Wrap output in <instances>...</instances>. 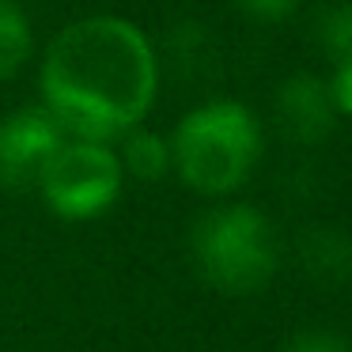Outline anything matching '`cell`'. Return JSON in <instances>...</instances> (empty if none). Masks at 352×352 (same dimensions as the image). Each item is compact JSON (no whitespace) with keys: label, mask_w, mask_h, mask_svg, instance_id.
<instances>
[{"label":"cell","mask_w":352,"mask_h":352,"mask_svg":"<svg viewBox=\"0 0 352 352\" xmlns=\"http://www.w3.org/2000/svg\"><path fill=\"white\" fill-rule=\"evenodd\" d=\"M42 107L65 137L122 140L160 95V57L148 34L122 16H84L61 27L42 54Z\"/></svg>","instance_id":"obj_1"},{"label":"cell","mask_w":352,"mask_h":352,"mask_svg":"<svg viewBox=\"0 0 352 352\" xmlns=\"http://www.w3.org/2000/svg\"><path fill=\"white\" fill-rule=\"evenodd\" d=\"M170 170L205 197H228L250 182L261 160V122L239 99H208L170 133Z\"/></svg>","instance_id":"obj_2"},{"label":"cell","mask_w":352,"mask_h":352,"mask_svg":"<svg viewBox=\"0 0 352 352\" xmlns=\"http://www.w3.org/2000/svg\"><path fill=\"white\" fill-rule=\"evenodd\" d=\"M190 254L201 280L223 296H254L280 265L273 223L246 201L208 208L190 231Z\"/></svg>","instance_id":"obj_3"},{"label":"cell","mask_w":352,"mask_h":352,"mask_svg":"<svg viewBox=\"0 0 352 352\" xmlns=\"http://www.w3.org/2000/svg\"><path fill=\"white\" fill-rule=\"evenodd\" d=\"M125 186L122 160L110 144L99 140L65 137V144L54 152L38 178V190L46 197L50 212L69 223L99 220L118 205Z\"/></svg>","instance_id":"obj_4"},{"label":"cell","mask_w":352,"mask_h":352,"mask_svg":"<svg viewBox=\"0 0 352 352\" xmlns=\"http://www.w3.org/2000/svg\"><path fill=\"white\" fill-rule=\"evenodd\" d=\"M65 144V129L46 107H23L0 118V190L38 186L46 163Z\"/></svg>","instance_id":"obj_5"},{"label":"cell","mask_w":352,"mask_h":352,"mask_svg":"<svg viewBox=\"0 0 352 352\" xmlns=\"http://www.w3.org/2000/svg\"><path fill=\"white\" fill-rule=\"evenodd\" d=\"M276 125L292 144H326L337 129V107L329 99L326 76L314 72H292L280 87H276Z\"/></svg>","instance_id":"obj_6"},{"label":"cell","mask_w":352,"mask_h":352,"mask_svg":"<svg viewBox=\"0 0 352 352\" xmlns=\"http://www.w3.org/2000/svg\"><path fill=\"white\" fill-rule=\"evenodd\" d=\"M296 261L307 280L318 288H349L352 284V235L329 223H314L299 235Z\"/></svg>","instance_id":"obj_7"},{"label":"cell","mask_w":352,"mask_h":352,"mask_svg":"<svg viewBox=\"0 0 352 352\" xmlns=\"http://www.w3.org/2000/svg\"><path fill=\"white\" fill-rule=\"evenodd\" d=\"M118 160H122L125 175H133L137 182H160V178L170 175V140L137 125L122 137Z\"/></svg>","instance_id":"obj_8"},{"label":"cell","mask_w":352,"mask_h":352,"mask_svg":"<svg viewBox=\"0 0 352 352\" xmlns=\"http://www.w3.org/2000/svg\"><path fill=\"white\" fill-rule=\"evenodd\" d=\"M34 34L16 0H0V80H12L27 65Z\"/></svg>","instance_id":"obj_9"},{"label":"cell","mask_w":352,"mask_h":352,"mask_svg":"<svg viewBox=\"0 0 352 352\" xmlns=\"http://www.w3.org/2000/svg\"><path fill=\"white\" fill-rule=\"evenodd\" d=\"M314 46L329 65H341L352 57V4L337 0L329 8L318 12L314 19Z\"/></svg>","instance_id":"obj_10"},{"label":"cell","mask_w":352,"mask_h":352,"mask_svg":"<svg viewBox=\"0 0 352 352\" xmlns=\"http://www.w3.org/2000/svg\"><path fill=\"white\" fill-rule=\"evenodd\" d=\"M284 352H352V341L337 329H326V326H307V329H296L284 344Z\"/></svg>","instance_id":"obj_11"},{"label":"cell","mask_w":352,"mask_h":352,"mask_svg":"<svg viewBox=\"0 0 352 352\" xmlns=\"http://www.w3.org/2000/svg\"><path fill=\"white\" fill-rule=\"evenodd\" d=\"M303 0H235V8L246 19H258V23H284L299 12Z\"/></svg>","instance_id":"obj_12"},{"label":"cell","mask_w":352,"mask_h":352,"mask_svg":"<svg viewBox=\"0 0 352 352\" xmlns=\"http://www.w3.org/2000/svg\"><path fill=\"white\" fill-rule=\"evenodd\" d=\"M326 84H329V99L337 107V118H352V57L333 65Z\"/></svg>","instance_id":"obj_13"}]
</instances>
